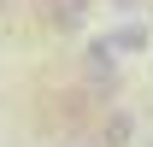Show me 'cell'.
Masks as SVG:
<instances>
[{
  "mask_svg": "<svg viewBox=\"0 0 153 147\" xmlns=\"http://www.w3.org/2000/svg\"><path fill=\"white\" fill-rule=\"evenodd\" d=\"M41 18L53 30H82L88 24V0H41Z\"/></svg>",
  "mask_w": 153,
  "mask_h": 147,
  "instance_id": "obj_2",
  "label": "cell"
},
{
  "mask_svg": "<svg viewBox=\"0 0 153 147\" xmlns=\"http://www.w3.org/2000/svg\"><path fill=\"white\" fill-rule=\"evenodd\" d=\"M118 6H135V0H118Z\"/></svg>",
  "mask_w": 153,
  "mask_h": 147,
  "instance_id": "obj_5",
  "label": "cell"
},
{
  "mask_svg": "<svg viewBox=\"0 0 153 147\" xmlns=\"http://www.w3.org/2000/svg\"><path fill=\"white\" fill-rule=\"evenodd\" d=\"M112 47L118 53H141V47H147V24H124V30L112 36Z\"/></svg>",
  "mask_w": 153,
  "mask_h": 147,
  "instance_id": "obj_4",
  "label": "cell"
},
{
  "mask_svg": "<svg viewBox=\"0 0 153 147\" xmlns=\"http://www.w3.org/2000/svg\"><path fill=\"white\" fill-rule=\"evenodd\" d=\"M0 12H6V0H0Z\"/></svg>",
  "mask_w": 153,
  "mask_h": 147,
  "instance_id": "obj_6",
  "label": "cell"
},
{
  "mask_svg": "<svg viewBox=\"0 0 153 147\" xmlns=\"http://www.w3.org/2000/svg\"><path fill=\"white\" fill-rule=\"evenodd\" d=\"M112 41H88V59H82V65H88V76H94V88L106 94V88H118V65H112Z\"/></svg>",
  "mask_w": 153,
  "mask_h": 147,
  "instance_id": "obj_1",
  "label": "cell"
},
{
  "mask_svg": "<svg viewBox=\"0 0 153 147\" xmlns=\"http://www.w3.org/2000/svg\"><path fill=\"white\" fill-rule=\"evenodd\" d=\"M130 135H135V118L130 112H112L106 118V147H130Z\"/></svg>",
  "mask_w": 153,
  "mask_h": 147,
  "instance_id": "obj_3",
  "label": "cell"
}]
</instances>
